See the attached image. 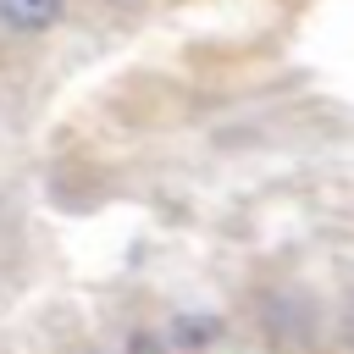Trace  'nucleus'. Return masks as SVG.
Returning <instances> with one entry per match:
<instances>
[{
	"instance_id": "f257e3e1",
	"label": "nucleus",
	"mask_w": 354,
	"mask_h": 354,
	"mask_svg": "<svg viewBox=\"0 0 354 354\" xmlns=\"http://www.w3.org/2000/svg\"><path fill=\"white\" fill-rule=\"evenodd\" d=\"M61 17V0H0V22L17 33H39Z\"/></svg>"
},
{
	"instance_id": "f03ea898",
	"label": "nucleus",
	"mask_w": 354,
	"mask_h": 354,
	"mask_svg": "<svg viewBox=\"0 0 354 354\" xmlns=\"http://www.w3.org/2000/svg\"><path fill=\"white\" fill-rule=\"evenodd\" d=\"M210 337H221V321H210V315H183V321L171 326V343H183V348L210 343Z\"/></svg>"
}]
</instances>
